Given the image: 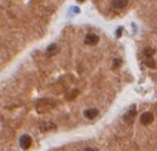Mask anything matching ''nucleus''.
Wrapping results in <instances>:
<instances>
[{
	"mask_svg": "<svg viewBox=\"0 0 157 151\" xmlns=\"http://www.w3.org/2000/svg\"><path fill=\"white\" fill-rule=\"evenodd\" d=\"M32 145V138L28 135H23L20 138V146L23 150H27Z\"/></svg>",
	"mask_w": 157,
	"mask_h": 151,
	"instance_id": "nucleus-1",
	"label": "nucleus"
},
{
	"mask_svg": "<svg viewBox=\"0 0 157 151\" xmlns=\"http://www.w3.org/2000/svg\"><path fill=\"white\" fill-rule=\"evenodd\" d=\"M153 121H154V115H153L152 112H145V113L142 114L141 117H140V122H141L142 124H144V125H148V124H151Z\"/></svg>",
	"mask_w": 157,
	"mask_h": 151,
	"instance_id": "nucleus-2",
	"label": "nucleus"
},
{
	"mask_svg": "<svg viewBox=\"0 0 157 151\" xmlns=\"http://www.w3.org/2000/svg\"><path fill=\"white\" fill-rule=\"evenodd\" d=\"M99 42V36L95 34H88L85 37V44L89 45V46H93V45Z\"/></svg>",
	"mask_w": 157,
	"mask_h": 151,
	"instance_id": "nucleus-3",
	"label": "nucleus"
},
{
	"mask_svg": "<svg viewBox=\"0 0 157 151\" xmlns=\"http://www.w3.org/2000/svg\"><path fill=\"white\" fill-rule=\"evenodd\" d=\"M83 115L89 120H93L95 119L98 115H99V110L97 109H88L83 112Z\"/></svg>",
	"mask_w": 157,
	"mask_h": 151,
	"instance_id": "nucleus-4",
	"label": "nucleus"
},
{
	"mask_svg": "<svg viewBox=\"0 0 157 151\" xmlns=\"http://www.w3.org/2000/svg\"><path fill=\"white\" fill-rule=\"evenodd\" d=\"M134 116H136V110L131 109L130 111H128L127 113L125 114L124 119H125V121L127 122V123H132L134 120Z\"/></svg>",
	"mask_w": 157,
	"mask_h": 151,
	"instance_id": "nucleus-5",
	"label": "nucleus"
},
{
	"mask_svg": "<svg viewBox=\"0 0 157 151\" xmlns=\"http://www.w3.org/2000/svg\"><path fill=\"white\" fill-rule=\"evenodd\" d=\"M112 5L117 9H121V8H125L128 5V1L127 0H114V1H112Z\"/></svg>",
	"mask_w": 157,
	"mask_h": 151,
	"instance_id": "nucleus-6",
	"label": "nucleus"
},
{
	"mask_svg": "<svg viewBox=\"0 0 157 151\" xmlns=\"http://www.w3.org/2000/svg\"><path fill=\"white\" fill-rule=\"evenodd\" d=\"M144 64H145L146 66H147V68H150V69H155V68H156V62H155L153 58H147L145 61H144Z\"/></svg>",
	"mask_w": 157,
	"mask_h": 151,
	"instance_id": "nucleus-7",
	"label": "nucleus"
},
{
	"mask_svg": "<svg viewBox=\"0 0 157 151\" xmlns=\"http://www.w3.org/2000/svg\"><path fill=\"white\" fill-rule=\"evenodd\" d=\"M52 128H56V125L53 123H46L42 124V126L40 127V130L41 132H47V130H51Z\"/></svg>",
	"mask_w": 157,
	"mask_h": 151,
	"instance_id": "nucleus-8",
	"label": "nucleus"
},
{
	"mask_svg": "<svg viewBox=\"0 0 157 151\" xmlns=\"http://www.w3.org/2000/svg\"><path fill=\"white\" fill-rule=\"evenodd\" d=\"M155 54V49L151 48V47H147V48L144 49V54H145L147 58H152V56Z\"/></svg>",
	"mask_w": 157,
	"mask_h": 151,
	"instance_id": "nucleus-9",
	"label": "nucleus"
},
{
	"mask_svg": "<svg viewBox=\"0 0 157 151\" xmlns=\"http://www.w3.org/2000/svg\"><path fill=\"white\" fill-rule=\"evenodd\" d=\"M120 63H121V61H120V60H115V61H114V64H115V65H114L113 68H114V69L118 68V66L120 65Z\"/></svg>",
	"mask_w": 157,
	"mask_h": 151,
	"instance_id": "nucleus-10",
	"label": "nucleus"
},
{
	"mask_svg": "<svg viewBox=\"0 0 157 151\" xmlns=\"http://www.w3.org/2000/svg\"><path fill=\"white\" fill-rule=\"evenodd\" d=\"M85 151H99V150L95 149V148H91V147H89V148H86Z\"/></svg>",
	"mask_w": 157,
	"mask_h": 151,
	"instance_id": "nucleus-11",
	"label": "nucleus"
},
{
	"mask_svg": "<svg viewBox=\"0 0 157 151\" xmlns=\"http://www.w3.org/2000/svg\"><path fill=\"white\" fill-rule=\"evenodd\" d=\"M120 34H121V28H118V33H117V36L119 37Z\"/></svg>",
	"mask_w": 157,
	"mask_h": 151,
	"instance_id": "nucleus-12",
	"label": "nucleus"
}]
</instances>
